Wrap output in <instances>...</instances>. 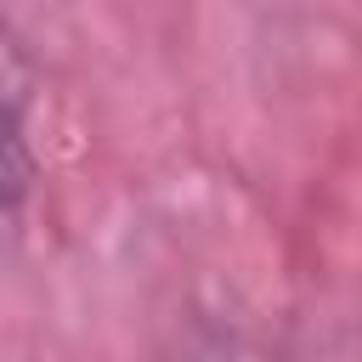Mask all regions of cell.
Listing matches in <instances>:
<instances>
[{"label":"cell","instance_id":"1","mask_svg":"<svg viewBox=\"0 0 362 362\" xmlns=\"http://www.w3.org/2000/svg\"><path fill=\"white\" fill-rule=\"evenodd\" d=\"M28 175H34V164H28V141H23V102L0 85V221L17 215Z\"/></svg>","mask_w":362,"mask_h":362}]
</instances>
